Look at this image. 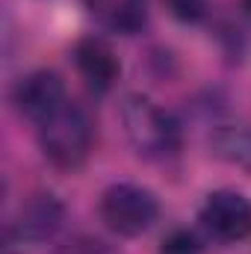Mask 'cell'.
<instances>
[{
    "label": "cell",
    "instance_id": "3",
    "mask_svg": "<svg viewBox=\"0 0 251 254\" xmlns=\"http://www.w3.org/2000/svg\"><path fill=\"white\" fill-rule=\"evenodd\" d=\"M160 216V201L148 187L139 184H113L101 195V219L116 237H142L154 228Z\"/></svg>",
    "mask_w": 251,
    "mask_h": 254
},
{
    "label": "cell",
    "instance_id": "8",
    "mask_svg": "<svg viewBox=\"0 0 251 254\" xmlns=\"http://www.w3.org/2000/svg\"><path fill=\"white\" fill-rule=\"evenodd\" d=\"M89 15L110 33L136 36L148 24V0H83Z\"/></svg>",
    "mask_w": 251,
    "mask_h": 254
},
{
    "label": "cell",
    "instance_id": "11",
    "mask_svg": "<svg viewBox=\"0 0 251 254\" xmlns=\"http://www.w3.org/2000/svg\"><path fill=\"white\" fill-rule=\"evenodd\" d=\"M169 15L181 24H198L207 18V0H163Z\"/></svg>",
    "mask_w": 251,
    "mask_h": 254
},
{
    "label": "cell",
    "instance_id": "13",
    "mask_svg": "<svg viewBox=\"0 0 251 254\" xmlns=\"http://www.w3.org/2000/svg\"><path fill=\"white\" fill-rule=\"evenodd\" d=\"M243 3H246V9H249V12H251V0H243Z\"/></svg>",
    "mask_w": 251,
    "mask_h": 254
},
{
    "label": "cell",
    "instance_id": "6",
    "mask_svg": "<svg viewBox=\"0 0 251 254\" xmlns=\"http://www.w3.org/2000/svg\"><path fill=\"white\" fill-rule=\"evenodd\" d=\"M12 104L15 110L33 122V125H42L48 116H54L63 104H68V95H65V83L57 71H48V68H39V71H30L27 77H21L12 89Z\"/></svg>",
    "mask_w": 251,
    "mask_h": 254
},
{
    "label": "cell",
    "instance_id": "12",
    "mask_svg": "<svg viewBox=\"0 0 251 254\" xmlns=\"http://www.w3.org/2000/svg\"><path fill=\"white\" fill-rule=\"evenodd\" d=\"M54 254H119V249L104 240H95V237H74V240L63 243Z\"/></svg>",
    "mask_w": 251,
    "mask_h": 254
},
{
    "label": "cell",
    "instance_id": "4",
    "mask_svg": "<svg viewBox=\"0 0 251 254\" xmlns=\"http://www.w3.org/2000/svg\"><path fill=\"white\" fill-rule=\"evenodd\" d=\"M63 222L65 207L57 195H51V192L33 195L6 231V252H24V249L54 240L57 231L63 228Z\"/></svg>",
    "mask_w": 251,
    "mask_h": 254
},
{
    "label": "cell",
    "instance_id": "5",
    "mask_svg": "<svg viewBox=\"0 0 251 254\" xmlns=\"http://www.w3.org/2000/svg\"><path fill=\"white\" fill-rule=\"evenodd\" d=\"M201 228L219 243H240L251 234V201L237 190H216L198 213Z\"/></svg>",
    "mask_w": 251,
    "mask_h": 254
},
{
    "label": "cell",
    "instance_id": "10",
    "mask_svg": "<svg viewBox=\"0 0 251 254\" xmlns=\"http://www.w3.org/2000/svg\"><path fill=\"white\" fill-rule=\"evenodd\" d=\"M201 252H204V246H201V240L189 228L172 231L163 240V246H160V254H201Z\"/></svg>",
    "mask_w": 251,
    "mask_h": 254
},
{
    "label": "cell",
    "instance_id": "7",
    "mask_svg": "<svg viewBox=\"0 0 251 254\" xmlns=\"http://www.w3.org/2000/svg\"><path fill=\"white\" fill-rule=\"evenodd\" d=\"M74 65L80 77L86 80V86L98 95H107L116 86V80L122 77V63L116 51L98 36H86L74 45Z\"/></svg>",
    "mask_w": 251,
    "mask_h": 254
},
{
    "label": "cell",
    "instance_id": "9",
    "mask_svg": "<svg viewBox=\"0 0 251 254\" xmlns=\"http://www.w3.org/2000/svg\"><path fill=\"white\" fill-rule=\"evenodd\" d=\"M210 151L228 166L251 172V125H219L210 133Z\"/></svg>",
    "mask_w": 251,
    "mask_h": 254
},
{
    "label": "cell",
    "instance_id": "2",
    "mask_svg": "<svg viewBox=\"0 0 251 254\" xmlns=\"http://www.w3.org/2000/svg\"><path fill=\"white\" fill-rule=\"evenodd\" d=\"M36 136L45 160L57 169H80L92 151V122L74 101L36 125Z\"/></svg>",
    "mask_w": 251,
    "mask_h": 254
},
{
    "label": "cell",
    "instance_id": "1",
    "mask_svg": "<svg viewBox=\"0 0 251 254\" xmlns=\"http://www.w3.org/2000/svg\"><path fill=\"white\" fill-rule=\"evenodd\" d=\"M122 127L133 151L145 160H169L181 151V127L178 122L157 107L148 95H125L122 101Z\"/></svg>",
    "mask_w": 251,
    "mask_h": 254
}]
</instances>
